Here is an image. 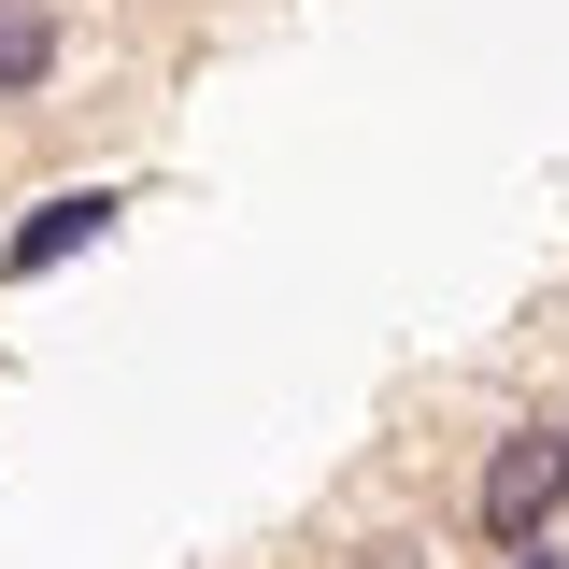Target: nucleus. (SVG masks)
<instances>
[{"label": "nucleus", "mask_w": 569, "mask_h": 569, "mask_svg": "<svg viewBox=\"0 0 569 569\" xmlns=\"http://www.w3.org/2000/svg\"><path fill=\"white\" fill-rule=\"evenodd\" d=\"M556 441H569V427H556Z\"/></svg>", "instance_id": "obj_5"}, {"label": "nucleus", "mask_w": 569, "mask_h": 569, "mask_svg": "<svg viewBox=\"0 0 569 569\" xmlns=\"http://www.w3.org/2000/svg\"><path fill=\"white\" fill-rule=\"evenodd\" d=\"M556 512H569V441H556V427H512V441H485V485H470V527H485L498 556H512V541H541Z\"/></svg>", "instance_id": "obj_1"}, {"label": "nucleus", "mask_w": 569, "mask_h": 569, "mask_svg": "<svg viewBox=\"0 0 569 569\" xmlns=\"http://www.w3.org/2000/svg\"><path fill=\"white\" fill-rule=\"evenodd\" d=\"M114 213H129L114 186H58V200H29L14 228H0V284H43L58 257H86V242H100Z\"/></svg>", "instance_id": "obj_2"}, {"label": "nucleus", "mask_w": 569, "mask_h": 569, "mask_svg": "<svg viewBox=\"0 0 569 569\" xmlns=\"http://www.w3.org/2000/svg\"><path fill=\"white\" fill-rule=\"evenodd\" d=\"M58 86V0H0V100Z\"/></svg>", "instance_id": "obj_3"}, {"label": "nucleus", "mask_w": 569, "mask_h": 569, "mask_svg": "<svg viewBox=\"0 0 569 569\" xmlns=\"http://www.w3.org/2000/svg\"><path fill=\"white\" fill-rule=\"evenodd\" d=\"M512 569H569V556H556V541H512Z\"/></svg>", "instance_id": "obj_4"}]
</instances>
